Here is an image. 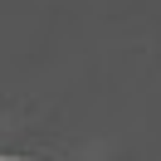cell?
Returning a JSON list of instances; mask_svg holds the SVG:
<instances>
[{
    "label": "cell",
    "mask_w": 161,
    "mask_h": 161,
    "mask_svg": "<svg viewBox=\"0 0 161 161\" xmlns=\"http://www.w3.org/2000/svg\"><path fill=\"white\" fill-rule=\"evenodd\" d=\"M0 161H25V156H0Z\"/></svg>",
    "instance_id": "obj_1"
}]
</instances>
